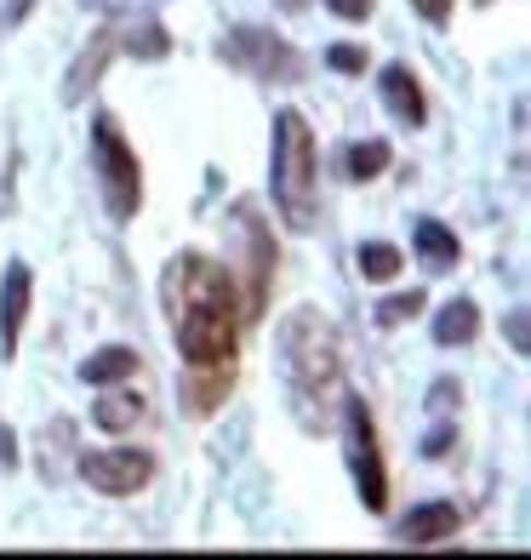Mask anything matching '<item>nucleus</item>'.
I'll use <instances>...</instances> for the list:
<instances>
[{"instance_id": "obj_15", "label": "nucleus", "mask_w": 531, "mask_h": 560, "mask_svg": "<svg viewBox=\"0 0 531 560\" xmlns=\"http://www.w3.org/2000/svg\"><path fill=\"white\" fill-rule=\"evenodd\" d=\"M384 166H389V143H384V138L349 143V155H343V172L354 177V184H366V177H377Z\"/></svg>"}, {"instance_id": "obj_7", "label": "nucleus", "mask_w": 531, "mask_h": 560, "mask_svg": "<svg viewBox=\"0 0 531 560\" xmlns=\"http://www.w3.org/2000/svg\"><path fill=\"white\" fill-rule=\"evenodd\" d=\"M30 292H35V275L23 258L7 264V280H0V354H12L23 338V320H30Z\"/></svg>"}, {"instance_id": "obj_19", "label": "nucleus", "mask_w": 531, "mask_h": 560, "mask_svg": "<svg viewBox=\"0 0 531 560\" xmlns=\"http://www.w3.org/2000/svg\"><path fill=\"white\" fill-rule=\"evenodd\" d=\"M343 23H361V18H371V0H326Z\"/></svg>"}, {"instance_id": "obj_12", "label": "nucleus", "mask_w": 531, "mask_h": 560, "mask_svg": "<svg viewBox=\"0 0 531 560\" xmlns=\"http://www.w3.org/2000/svg\"><path fill=\"white\" fill-rule=\"evenodd\" d=\"M132 372H138V354L126 343H109V349H97L92 361H81L86 384H120V377H132Z\"/></svg>"}, {"instance_id": "obj_20", "label": "nucleus", "mask_w": 531, "mask_h": 560, "mask_svg": "<svg viewBox=\"0 0 531 560\" xmlns=\"http://www.w3.org/2000/svg\"><path fill=\"white\" fill-rule=\"evenodd\" d=\"M451 452V429L440 423V429H428V441H423V457H446Z\"/></svg>"}, {"instance_id": "obj_6", "label": "nucleus", "mask_w": 531, "mask_h": 560, "mask_svg": "<svg viewBox=\"0 0 531 560\" xmlns=\"http://www.w3.org/2000/svg\"><path fill=\"white\" fill-rule=\"evenodd\" d=\"M149 475H155V457L138 446H104V452L81 457V480L92 492H109V498H132L138 487H149Z\"/></svg>"}, {"instance_id": "obj_21", "label": "nucleus", "mask_w": 531, "mask_h": 560, "mask_svg": "<svg viewBox=\"0 0 531 560\" xmlns=\"http://www.w3.org/2000/svg\"><path fill=\"white\" fill-rule=\"evenodd\" d=\"M412 7L428 18V23H446L451 18V7H458V0H412Z\"/></svg>"}, {"instance_id": "obj_3", "label": "nucleus", "mask_w": 531, "mask_h": 560, "mask_svg": "<svg viewBox=\"0 0 531 560\" xmlns=\"http://www.w3.org/2000/svg\"><path fill=\"white\" fill-rule=\"evenodd\" d=\"M92 172H97V189H104V207L115 223H132L138 207H143V172H138V155L126 149L120 126L109 115L92 120Z\"/></svg>"}, {"instance_id": "obj_5", "label": "nucleus", "mask_w": 531, "mask_h": 560, "mask_svg": "<svg viewBox=\"0 0 531 560\" xmlns=\"http://www.w3.org/2000/svg\"><path fill=\"white\" fill-rule=\"evenodd\" d=\"M223 52H229L246 74H258V81H297V74H303V58L292 52V46L281 35H269V30H251V23L229 30Z\"/></svg>"}, {"instance_id": "obj_8", "label": "nucleus", "mask_w": 531, "mask_h": 560, "mask_svg": "<svg viewBox=\"0 0 531 560\" xmlns=\"http://www.w3.org/2000/svg\"><path fill=\"white\" fill-rule=\"evenodd\" d=\"M451 532H458V503H446V498H428V503H412L406 515H400L394 538L423 549V544H446Z\"/></svg>"}, {"instance_id": "obj_1", "label": "nucleus", "mask_w": 531, "mask_h": 560, "mask_svg": "<svg viewBox=\"0 0 531 560\" xmlns=\"http://www.w3.org/2000/svg\"><path fill=\"white\" fill-rule=\"evenodd\" d=\"M161 292L172 303V338L177 354L194 372H217L235 366V343H240V303H235V280L217 264H206L200 252L172 258Z\"/></svg>"}, {"instance_id": "obj_2", "label": "nucleus", "mask_w": 531, "mask_h": 560, "mask_svg": "<svg viewBox=\"0 0 531 560\" xmlns=\"http://www.w3.org/2000/svg\"><path fill=\"white\" fill-rule=\"evenodd\" d=\"M269 189H274V207L281 218L297 229H315V138H309V120L297 109L274 115V138H269Z\"/></svg>"}, {"instance_id": "obj_18", "label": "nucleus", "mask_w": 531, "mask_h": 560, "mask_svg": "<svg viewBox=\"0 0 531 560\" xmlns=\"http://www.w3.org/2000/svg\"><path fill=\"white\" fill-rule=\"evenodd\" d=\"M326 63L343 69V74H361V69H366V52H354V46H332V52H326Z\"/></svg>"}, {"instance_id": "obj_11", "label": "nucleus", "mask_w": 531, "mask_h": 560, "mask_svg": "<svg viewBox=\"0 0 531 560\" xmlns=\"http://www.w3.org/2000/svg\"><path fill=\"white\" fill-rule=\"evenodd\" d=\"M480 332V310H474V298H451L440 303V315H435V343L451 349V343H469Z\"/></svg>"}, {"instance_id": "obj_23", "label": "nucleus", "mask_w": 531, "mask_h": 560, "mask_svg": "<svg viewBox=\"0 0 531 560\" xmlns=\"http://www.w3.org/2000/svg\"><path fill=\"white\" fill-rule=\"evenodd\" d=\"M509 338H515V349H520V354H526V315H520V310H515V315H509Z\"/></svg>"}, {"instance_id": "obj_17", "label": "nucleus", "mask_w": 531, "mask_h": 560, "mask_svg": "<svg viewBox=\"0 0 531 560\" xmlns=\"http://www.w3.org/2000/svg\"><path fill=\"white\" fill-rule=\"evenodd\" d=\"M81 7H92V12H109V18H138V12H155V7H166V0H81Z\"/></svg>"}, {"instance_id": "obj_22", "label": "nucleus", "mask_w": 531, "mask_h": 560, "mask_svg": "<svg viewBox=\"0 0 531 560\" xmlns=\"http://www.w3.org/2000/svg\"><path fill=\"white\" fill-rule=\"evenodd\" d=\"M30 7H35V0H7V7H0V30H17Z\"/></svg>"}, {"instance_id": "obj_13", "label": "nucleus", "mask_w": 531, "mask_h": 560, "mask_svg": "<svg viewBox=\"0 0 531 560\" xmlns=\"http://www.w3.org/2000/svg\"><path fill=\"white\" fill-rule=\"evenodd\" d=\"M143 418V395H126V389H115V395H104L92 406V423L97 429H109V435H120V429H132Z\"/></svg>"}, {"instance_id": "obj_10", "label": "nucleus", "mask_w": 531, "mask_h": 560, "mask_svg": "<svg viewBox=\"0 0 531 560\" xmlns=\"http://www.w3.org/2000/svg\"><path fill=\"white\" fill-rule=\"evenodd\" d=\"M412 246H417V258H423V269H458V235H451L446 223H435V218H417L412 223Z\"/></svg>"}, {"instance_id": "obj_16", "label": "nucleus", "mask_w": 531, "mask_h": 560, "mask_svg": "<svg viewBox=\"0 0 531 560\" xmlns=\"http://www.w3.org/2000/svg\"><path fill=\"white\" fill-rule=\"evenodd\" d=\"M417 310H423V292H400V298H389L384 310H377V320H384V326H400V320H412Z\"/></svg>"}, {"instance_id": "obj_4", "label": "nucleus", "mask_w": 531, "mask_h": 560, "mask_svg": "<svg viewBox=\"0 0 531 560\" xmlns=\"http://www.w3.org/2000/svg\"><path fill=\"white\" fill-rule=\"evenodd\" d=\"M343 452H349L354 492H361V503L377 515V509L389 503V475H384V452H377V423H371L361 395H343Z\"/></svg>"}, {"instance_id": "obj_14", "label": "nucleus", "mask_w": 531, "mask_h": 560, "mask_svg": "<svg viewBox=\"0 0 531 560\" xmlns=\"http://www.w3.org/2000/svg\"><path fill=\"white\" fill-rule=\"evenodd\" d=\"M354 269H361L366 280H394V275H400V246H389V241H361V252H354Z\"/></svg>"}, {"instance_id": "obj_24", "label": "nucleus", "mask_w": 531, "mask_h": 560, "mask_svg": "<svg viewBox=\"0 0 531 560\" xmlns=\"http://www.w3.org/2000/svg\"><path fill=\"white\" fill-rule=\"evenodd\" d=\"M0 464H7V469L17 464V452H12V429H0Z\"/></svg>"}, {"instance_id": "obj_9", "label": "nucleus", "mask_w": 531, "mask_h": 560, "mask_svg": "<svg viewBox=\"0 0 531 560\" xmlns=\"http://www.w3.org/2000/svg\"><path fill=\"white\" fill-rule=\"evenodd\" d=\"M377 97H384V109L400 126H423V115H428L423 86H417V74L406 63H384V74H377Z\"/></svg>"}]
</instances>
